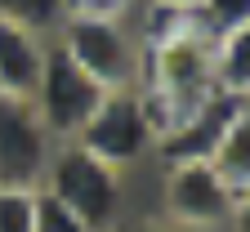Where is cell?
Wrapping results in <instances>:
<instances>
[{"label":"cell","mask_w":250,"mask_h":232,"mask_svg":"<svg viewBox=\"0 0 250 232\" xmlns=\"http://www.w3.org/2000/svg\"><path fill=\"white\" fill-rule=\"evenodd\" d=\"M76 148H85L89 156H99L103 165L130 174L143 161H152L156 152V129L147 121V107L139 89H112L103 94V103L94 107V116L85 121V129L72 139Z\"/></svg>","instance_id":"277c9868"},{"label":"cell","mask_w":250,"mask_h":232,"mask_svg":"<svg viewBox=\"0 0 250 232\" xmlns=\"http://www.w3.org/2000/svg\"><path fill=\"white\" fill-rule=\"evenodd\" d=\"M36 188H0V232H31Z\"/></svg>","instance_id":"4fadbf2b"},{"label":"cell","mask_w":250,"mask_h":232,"mask_svg":"<svg viewBox=\"0 0 250 232\" xmlns=\"http://www.w3.org/2000/svg\"><path fill=\"white\" fill-rule=\"evenodd\" d=\"M62 14H67V0H0V18L36 27V31H45V36L58 31Z\"/></svg>","instance_id":"8fae6325"},{"label":"cell","mask_w":250,"mask_h":232,"mask_svg":"<svg viewBox=\"0 0 250 232\" xmlns=\"http://www.w3.org/2000/svg\"><path fill=\"white\" fill-rule=\"evenodd\" d=\"M246 81H250V27L214 36L210 41V89L246 94Z\"/></svg>","instance_id":"ba28073f"},{"label":"cell","mask_w":250,"mask_h":232,"mask_svg":"<svg viewBox=\"0 0 250 232\" xmlns=\"http://www.w3.org/2000/svg\"><path fill=\"white\" fill-rule=\"evenodd\" d=\"M161 219L174 232H228L246 219V201L228 192L210 161L161 165Z\"/></svg>","instance_id":"3957f363"},{"label":"cell","mask_w":250,"mask_h":232,"mask_svg":"<svg viewBox=\"0 0 250 232\" xmlns=\"http://www.w3.org/2000/svg\"><path fill=\"white\" fill-rule=\"evenodd\" d=\"M156 5H174V9H192L197 0H156Z\"/></svg>","instance_id":"9a60e30c"},{"label":"cell","mask_w":250,"mask_h":232,"mask_svg":"<svg viewBox=\"0 0 250 232\" xmlns=\"http://www.w3.org/2000/svg\"><path fill=\"white\" fill-rule=\"evenodd\" d=\"M41 188L54 192L89 232H116L125 223V174L103 165L76 143L54 148Z\"/></svg>","instance_id":"7a4b0ae2"},{"label":"cell","mask_w":250,"mask_h":232,"mask_svg":"<svg viewBox=\"0 0 250 232\" xmlns=\"http://www.w3.org/2000/svg\"><path fill=\"white\" fill-rule=\"evenodd\" d=\"M54 45L67 54L81 72H89L107 94L112 89H143V67L147 54L143 41L130 31L125 18L107 14H62Z\"/></svg>","instance_id":"6da1fadb"},{"label":"cell","mask_w":250,"mask_h":232,"mask_svg":"<svg viewBox=\"0 0 250 232\" xmlns=\"http://www.w3.org/2000/svg\"><path fill=\"white\" fill-rule=\"evenodd\" d=\"M103 94L107 89L89 72H81L49 36V54H45L41 81H36V89H31V107H36L41 125L49 129V139L54 143H72L85 129V121L94 116V107L103 103Z\"/></svg>","instance_id":"5b68a950"},{"label":"cell","mask_w":250,"mask_h":232,"mask_svg":"<svg viewBox=\"0 0 250 232\" xmlns=\"http://www.w3.org/2000/svg\"><path fill=\"white\" fill-rule=\"evenodd\" d=\"M31 232H89L54 192L36 188V210H31Z\"/></svg>","instance_id":"7c38bea8"},{"label":"cell","mask_w":250,"mask_h":232,"mask_svg":"<svg viewBox=\"0 0 250 232\" xmlns=\"http://www.w3.org/2000/svg\"><path fill=\"white\" fill-rule=\"evenodd\" d=\"M116 232H174L166 219H143V223H134V228H116Z\"/></svg>","instance_id":"5bb4252c"},{"label":"cell","mask_w":250,"mask_h":232,"mask_svg":"<svg viewBox=\"0 0 250 232\" xmlns=\"http://www.w3.org/2000/svg\"><path fill=\"white\" fill-rule=\"evenodd\" d=\"M54 148L31 98L0 94V188H41Z\"/></svg>","instance_id":"8992f818"},{"label":"cell","mask_w":250,"mask_h":232,"mask_svg":"<svg viewBox=\"0 0 250 232\" xmlns=\"http://www.w3.org/2000/svg\"><path fill=\"white\" fill-rule=\"evenodd\" d=\"M210 165H214V174L228 183V192L237 201L250 196V121L246 116L232 121V129L219 139V148L210 152Z\"/></svg>","instance_id":"9c48e42d"},{"label":"cell","mask_w":250,"mask_h":232,"mask_svg":"<svg viewBox=\"0 0 250 232\" xmlns=\"http://www.w3.org/2000/svg\"><path fill=\"white\" fill-rule=\"evenodd\" d=\"M45 54H49L45 31L0 18V94L31 98V89L41 81V67H45Z\"/></svg>","instance_id":"52a82bcc"},{"label":"cell","mask_w":250,"mask_h":232,"mask_svg":"<svg viewBox=\"0 0 250 232\" xmlns=\"http://www.w3.org/2000/svg\"><path fill=\"white\" fill-rule=\"evenodd\" d=\"M192 14H197V27L214 41V36L250 27V0H197Z\"/></svg>","instance_id":"30bf717a"}]
</instances>
